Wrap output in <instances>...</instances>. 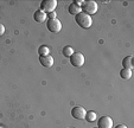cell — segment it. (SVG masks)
Returning <instances> with one entry per match:
<instances>
[{"label": "cell", "mask_w": 134, "mask_h": 128, "mask_svg": "<svg viewBox=\"0 0 134 128\" xmlns=\"http://www.w3.org/2000/svg\"><path fill=\"white\" fill-rule=\"evenodd\" d=\"M46 18H48L46 13L43 12L42 10H37L35 12V14H33V19H35L37 23H44L46 20Z\"/></svg>", "instance_id": "cell-9"}, {"label": "cell", "mask_w": 134, "mask_h": 128, "mask_svg": "<svg viewBox=\"0 0 134 128\" xmlns=\"http://www.w3.org/2000/svg\"><path fill=\"white\" fill-rule=\"evenodd\" d=\"M95 128H96V127H95Z\"/></svg>", "instance_id": "cell-21"}, {"label": "cell", "mask_w": 134, "mask_h": 128, "mask_svg": "<svg viewBox=\"0 0 134 128\" xmlns=\"http://www.w3.org/2000/svg\"><path fill=\"white\" fill-rule=\"evenodd\" d=\"M86 113H87V110L83 107H81V105H76V107H74V108L71 109V115H72V118L77 119V120H83V119L86 118Z\"/></svg>", "instance_id": "cell-6"}, {"label": "cell", "mask_w": 134, "mask_h": 128, "mask_svg": "<svg viewBox=\"0 0 134 128\" xmlns=\"http://www.w3.org/2000/svg\"><path fill=\"white\" fill-rule=\"evenodd\" d=\"M39 62L44 68H51L53 65V57L51 55L48 56H39Z\"/></svg>", "instance_id": "cell-8"}, {"label": "cell", "mask_w": 134, "mask_h": 128, "mask_svg": "<svg viewBox=\"0 0 134 128\" xmlns=\"http://www.w3.org/2000/svg\"><path fill=\"white\" fill-rule=\"evenodd\" d=\"M97 4L93 0H88V1H84V4L82 5V12H84L86 14L90 15V14H95L97 12Z\"/></svg>", "instance_id": "cell-2"}, {"label": "cell", "mask_w": 134, "mask_h": 128, "mask_svg": "<svg viewBox=\"0 0 134 128\" xmlns=\"http://www.w3.org/2000/svg\"><path fill=\"white\" fill-rule=\"evenodd\" d=\"M0 128H4V127H3V126H0Z\"/></svg>", "instance_id": "cell-19"}, {"label": "cell", "mask_w": 134, "mask_h": 128, "mask_svg": "<svg viewBox=\"0 0 134 128\" xmlns=\"http://www.w3.org/2000/svg\"><path fill=\"white\" fill-rule=\"evenodd\" d=\"M38 55H39V56H48V55H50V49H49L48 46H45V45L39 46V49H38Z\"/></svg>", "instance_id": "cell-14"}, {"label": "cell", "mask_w": 134, "mask_h": 128, "mask_svg": "<svg viewBox=\"0 0 134 128\" xmlns=\"http://www.w3.org/2000/svg\"><path fill=\"white\" fill-rule=\"evenodd\" d=\"M120 77H121L122 80H125V81L129 80V78L132 77V70H129V69H125V68H122V70L120 71Z\"/></svg>", "instance_id": "cell-12"}, {"label": "cell", "mask_w": 134, "mask_h": 128, "mask_svg": "<svg viewBox=\"0 0 134 128\" xmlns=\"http://www.w3.org/2000/svg\"><path fill=\"white\" fill-rule=\"evenodd\" d=\"M46 27L50 32L52 33H58L62 30V23L59 21V19H49L46 23Z\"/></svg>", "instance_id": "cell-4"}, {"label": "cell", "mask_w": 134, "mask_h": 128, "mask_svg": "<svg viewBox=\"0 0 134 128\" xmlns=\"http://www.w3.org/2000/svg\"><path fill=\"white\" fill-rule=\"evenodd\" d=\"M56 7H57V1L56 0H43L41 4V10L43 12H45L46 14L50 12H53Z\"/></svg>", "instance_id": "cell-5"}, {"label": "cell", "mask_w": 134, "mask_h": 128, "mask_svg": "<svg viewBox=\"0 0 134 128\" xmlns=\"http://www.w3.org/2000/svg\"><path fill=\"white\" fill-rule=\"evenodd\" d=\"M49 17V19H56V18H57V14H56V12L55 11H53V12H50V13H48V14H46Z\"/></svg>", "instance_id": "cell-16"}, {"label": "cell", "mask_w": 134, "mask_h": 128, "mask_svg": "<svg viewBox=\"0 0 134 128\" xmlns=\"http://www.w3.org/2000/svg\"><path fill=\"white\" fill-rule=\"evenodd\" d=\"M86 119L88 122H94V121H96V113L93 110H89L86 113Z\"/></svg>", "instance_id": "cell-13"}, {"label": "cell", "mask_w": 134, "mask_h": 128, "mask_svg": "<svg viewBox=\"0 0 134 128\" xmlns=\"http://www.w3.org/2000/svg\"><path fill=\"white\" fill-rule=\"evenodd\" d=\"M62 52H63V56H65V57L69 58L74 52H75V51H74V49L71 48V46H64V48H63V51H62Z\"/></svg>", "instance_id": "cell-15"}, {"label": "cell", "mask_w": 134, "mask_h": 128, "mask_svg": "<svg viewBox=\"0 0 134 128\" xmlns=\"http://www.w3.org/2000/svg\"><path fill=\"white\" fill-rule=\"evenodd\" d=\"M69 59H70V63L71 65L76 66V68H80V66H82L84 64V56L82 52H74L72 55L69 57Z\"/></svg>", "instance_id": "cell-3"}, {"label": "cell", "mask_w": 134, "mask_h": 128, "mask_svg": "<svg viewBox=\"0 0 134 128\" xmlns=\"http://www.w3.org/2000/svg\"><path fill=\"white\" fill-rule=\"evenodd\" d=\"M115 128H127V126L126 125H118V126H115Z\"/></svg>", "instance_id": "cell-18"}, {"label": "cell", "mask_w": 134, "mask_h": 128, "mask_svg": "<svg viewBox=\"0 0 134 128\" xmlns=\"http://www.w3.org/2000/svg\"><path fill=\"white\" fill-rule=\"evenodd\" d=\"M133 57L132 56H127V57L124 58V60H122V65H124L125 69H129V70H133L134 65H133Z\"/></svg>", "instance_id": "cell-11"}, {"label": "cell", "mask_w": 134, "mask_h": 128, "mask_svg": "<svg viewBox=\"0 0 134 128\" xmlns=\"http://www.w3.org/2000/svg\"><path fill=\"white\" fill-rule=\"evenodd\" d=\"M68 12L70 13V14H72V15H77L79 13L82 12V7H81V6H79V5H76L75 3H72V4H70V5H69Z\"/></svg>", "instance_id": "cell-10"}, {"label": "cell", "mask_w": 134, "mask_h": 128, "mask_svg": "<svg viewBox=\"0 0 134 128\" xmlns=\"http://www.w3.org/2000/svg\"><path fill=\"white\" fill-rule=\"evenodd\" d=\"M97 128H113V119L110 116H102L97 121Z\"/></svg>", "instance_id": "cell-7"}, {"label": "cell", "mask_w": 134, "mask_h": 128, "mask_svg": "<svg viewBox=\"0 0 134 128\" xmlns=\"http://www.w3.org/2000/svg\"><path fill=\"white\" fill-rule=\"evenodd\" d=\"M70 128H74V127H70Z\"/></svg>", "instance_id": "cell-20"}, {"label": "cell", "mask_w": 134, "mask_h": 128, "mask_svg": "<svg viewBox=\"0 0 134 128\" xmlns=\"http://www.w3.org/2000/svg\"><path fill=\"white\" fill-rule=\"evenodd\" d=\"M5 33V26L3 24H0V36H3Z\"/></svg>", "instance_id": "cell-17"}, {"label": "cell", "mask_w": 134, "mask_h": 128, "mask_svg": "<svg viewBox=\"0 0 134 128\" xmlns=\"http://www.w3.org/2000/svg\"><path fill=\"white\" fill-rule=\"evenodd\" d=\"M75 21H76V24L82 29H89L91 26V24H93L91 15L86 14L84 12H81L77 15H75Z\"/></svg>", "instance_id": "cell-1"}]
</instances>
